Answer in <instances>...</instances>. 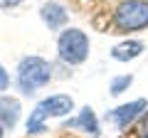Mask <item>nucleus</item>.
Returning a JSON list of instances; mask_svg holds the SVG:
<instances>
[{"instance_id":"7","label":"nucleus","mask_w":148,"mask_h":138,"mask_svg":"<svg viewBox=\"0 0 148 138\" xmlns=\"http://www.w3.org/2000/svg\"><path fill=\"white\" fill-rule=\"evenodd\" d=\"M20 116H22L20 99H15L10 94H0V123L12 131L17 126V121H20Z\"/></svg>"},{"instance_id":"6","label":"nucleus","mask_w":148,"mask_h":138,"mask_svg":"<svg viewBox=\"0 0 148 138\" xmlns=\"http://www.w3.org/2000/svg\"><path fill=\"white\" fill-rule=\"evenodd\" d=\"M40 17L42 22L49 27V30H62L67 27V20H69V12L62 3H54V0H47L42 8H40Z\"/></svg>"},{"instance_id":"10","label":"nucleus","mask_w":148,"mask_h":138,"mask_svg":"<svg viewBox=\"0 0 148 138\" xmlns=\"http://www.w3.org/2000/svg\"><path fill=\"white\" fill-rule=\"evenodd\" d=\"M131 84H133V74H119V77H114L109 81V94L111 96H121Z\"/></svg>"},{"instance_id":"12","label":"nucleus","mask_w":148,"mask_h":138,"mask_svg":"<svg viewBox=\"0 0 148 138\" xmlns=\"http://www.w3.org/2000/svg\"><path fill=\"white\" fill-rule=\"evenodd\" d=\"M10 89V74H8V69L0 64V94H5Z\"/></svg>"},{"instance_id":"4","label":"nucleus","mask_w":148,"mask_h":138,"mask_svg":"<svg viewBox=\"0 0 148 138\" xmlns=\"http://www.w3.org/2000/svg\"><path fill=\"white\" fill-rule=\"evenodd\" d=\"M89 49H91V42H89V35L79 27H64L57 37V54L62 62L72 64H84L89 59Z\"/></svg>"},{"instance_id":"5","label":"nucleus","mask_w":148,"mask_h":138,"mask_svg":"<svg viewBox=\"0 0 148 138\" xmlns=\"http://www.w3.org/2000/svg\"><path fill=\"white\" fill-rule=\"evenodd\" d=\"M148 109V101L146 99H136V101H128V104H121V106L106 111V121H111L119 131H126L131 123H136L138 118L143 116V111Z\"/></svg>"},{"instance_id":"3","label":"nucleus","mask_w":148,"mask_h":138,"mask_svg":"<svg viewBox=\"0 0 148 138\" xmlns=\"http://www.w3.org/2000/svg\"><path fill=\"white\" fill-rule=\"evenodd\" d=\"M111 32L131 35L148 27V0H123L111 15Z\"/></svg>"},{"instance_id":"1","label":"nucleus","mask_w":148,"mask_h":138,"mask_svg":"<svg viewBox=\"0 0 148 138\" xmlns=\"http://www.w3.org/2000/svg\"><path fill=\"white\" fill-rule=\"evenodd\" d=\"M74 99L69 94H52L47 99L37 101V106L27 116V133L30 136H40L47 131V118H62L67 113H72Z\"/></svg>"},{"instance_id":"9","label":"nucleus","mask_w":148,"mask_h":138,"mask_svg":"<svg viewBox=\"0 0 148 138\" xmlns=\"http://www.w3.org/2000/svg\"><path fill=\"white\" fill-rule=\"evenodd\" d=\"M143 52H146V44H143L141 40H123V42L114 44L111 57L116 59V62H133V59H138Z\"/></svg>"},{"instance_id":"8","label":"nucleus","mask_w":148,"mask_h":138,"mask_svg":"<svg viewBox=\"0 0 148 138\" xmlns=\"http://www.w3.org/2000/svg\"><path fill=\"white\" fill-rule=\"evenodd\" d=\"M62 128H79V131L89 133L91 138H99V118H96V113H94L91 106H84L79 113H77V118L64 121Z\"/></svg>"},{"instance_id":"2","label":"nucleus","mask_w":148,"mask_h":138,"mask_svg":"<svg viewBox=\"0 0 148 138\" xmlns=\"http://www.w3.org/2000/svg\"><path fill=\"white\" fill-rule=\"evenodd\" d=\"M52 79V67L45 57H37V54H27V57L20 59L17 64V74H15V81H17V89L20 94L30 96L35 94L37 89L49 84Z\"/></svg>"},{"instance_id":"11","label":"nucleus","mask_w":148,"mask_h":138,"mask_svg":"<svg viewBox=\"0 0 148 138\" xmlns=\"http://www.w3.org/2000/svg\"><path fill=\"white\" fill-rule=\"evenodd\" d=\"M136 136L138 138H148V109L143 111V116L136 121Z\"/></svg>"},{"instance_id":"13","label":"nucleus","mask_w":148,"mask_h":138,"mask_svg":"<svg viewBox=\"0 0 148 138\" xmlns=\"http://www.w3.org/2000/svg\"><path fill=\"white\" fill-rule=\"evenodd\" d=\"M22 0H0V8H5V10H10V8H17Z\"/></svg>"},{"instance_id":"14","label":"nucleus","mask_w":148,"mask_h":138,"mask_svg":"<svg viewBox=\"0 0 148 138\" xmlns=\"http://www.w3.org/2000/svg\"><path fill=\"white\" fill-rule=\"evenodd\" d=\"M0 138H5V126L0 123Z\"/></svg>"}]
</instances>
